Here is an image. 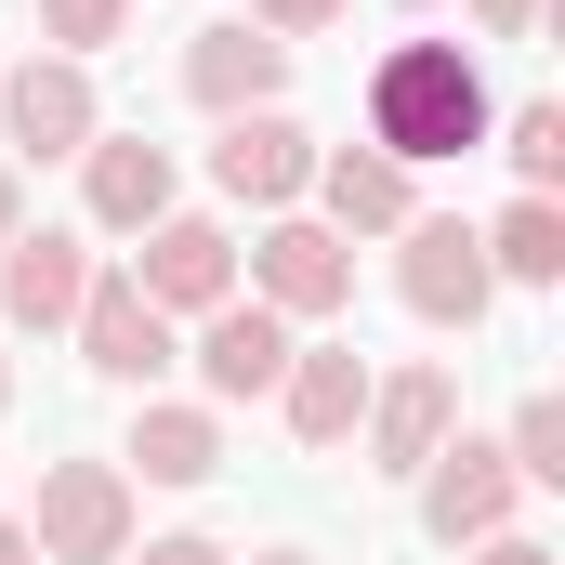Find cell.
Here are the masks:
<instances>
[{
    "instance_id": "1",
    "label": "cell",
    "mask_w": 565,
    "mask_h": 565,
    "mask_svg": "<svg viewBox=\"0 0 565 565\" xmlns=\"http://www.w3.org/2000/svg\"><path fill=\"white\" fill-rule=\"evenodd\" d=\"M487 132H500V93H487V66H473L460 40H395V53L369 66V145H382L395 171L473 158Z\"/></svg>"
},
{
    "instance_id": "2",
    "label": "cell",
    "mask_w": 565,
    "mask_h": 565,
    "mask_svg": "<svg viewBox=\"0 0 565 565\" xmlns=\"http://www.w3.org/2000/svg\"><path fill=\"white\" fill-rule=\"evenodd\" d=\"M132 473L119 460H40V513H26V540L40 565H119L132 553Z\"/></svg>"
},
{
    "instance_id": "3",
    "label": "cell",
    "mask_w": 565,
    "mask_h": 565,
    "mask_svg": "<svg viewBox=\"0 0 565 565\" xmlns=\"http://www.w3.org/2000/svg\"><path fill=\"white\" fill-rule=\"evenodd\" d=\"M395 302H408L422 329H487V302H500L487 237H473L460 211H422V224L395 237Z\"/></svg>"
},
{
    "instance_id": "4",
    "label": "cell",
    "mask_w": 565,
    "mask_h": 565,
    "mask_svg": "<svg viewBox=\"0 0 565 565\" xmlns=\"http://www.w3.org/2000/svg\"><path fill=\"white\" fill-rule=\"evenodd\" d=\"M237 289H250V302H277L289 329H302V316H342V302H355V250H342V237H329L316 211H277V224L250 237Z\"/></svg>"
},
{
    "instance_id": "5",
    "label": "cell",
    "mask_w": 565,
    "mask_h": 565,
    "mask_svg": "<svg viewBox=\"0 0 565 565\" xmlns=\"http://www.w3.org/2000/svg\"><path fill=\"white\" fill-rule=\"evenodd\" d=\"M132 289L184 329V316H211V302H237V237L211 224V211H158L132 237Z\"/></svg>"
},
{
    "instance_id": "6",
    "label": "cell",
    "mask_w": 565,
    "mask_h": 565,
    "mask_svg": "<svg viewBox=\"0 0 565 565\" xmlns=\"http://www.w3.org/2000/svg\"><path fill=\"white\" fill-rule=\"evenodd\" d=\"M302 198H316V224H329L342 250H355V237H408V224H422V171H395L382 145H316V184H302Z\"/></svg>"
},
{
    "instance_id": "7",
    "label": "cell",
    "mask_w": 565,
    "mask_h": 565,
    "mask_svg": "<svg viewBox=\"0 0 565 565\" xmlns=\"http://www.w3.org/2000/svg\"><path fill=\"white\" fill-rule=\"evenodd\" d=\"M211 184L277 224V211H302V184H316V132L289 106H250V119H224V145H211Z\"/></svg>"
},
{
    "instance_id": "8",
    "label": "cell",
    "mask_w": 565,
    "mask_h": 565,
    "mask_svg": "<svg viewBox=\"0 0 565 565\" xmlns=\"http://www.w3.org/2000/svg\"><path fill=\"white\" fill-rule=\"evenodd\" d=\"M513 500H526V487H513V460H500L487 434H447V447L422 460V526L447 540V553L500 540V526H513Z\"/></svg>"
},
{
    "instance_id": "9",
    "label": "cell",
    "mask_w": 565,
    "mask_h": 565,
    "mask_svg": "<svg viewBox=\"0 0 565 565\" xmlns=\"http://www.w3.org/2000/svg\"><path fill=\"white\" fill-rule=\"evenodd\" d=\"M0 132H13V158H79V145L106 132V93H93V66H66V53H26V66L0 79Z\"/></svg>"
},
{
    "instance_id": "10",
    "label": "cell",
    "mask_w": 565,
    "mask_h": 565,
    "mask_svg": "<svg viewBox=\"0 0 565 565\" xmlns=\"http://www.w3.org/2000/svg\"><path fill=\"white\" fill-rule=\"evenodd\" d=\"M66 329H79V355H93V382H132V395H158V369L184 355V342H171V316H158V302L132 289V264L79 289V316H66Z\"/></svg>"
},
{
    "instance_id": "11",
    "label": "cell",
    "mask_w": 565,
    "mask_h": 565,
    "mask_svg": "<svg viewBox=\"0 0 565 565\" xmlns=\"http://www.w3.org/2000/svg\"><path fill=\"white\" fill-rule=\"evenodd\" d=\"M369 473H422L460 434V369H369Z\"/></svg>"
},
{
    "instance_id": "12",
    "label": "cell",
    "mask_w": 565,
    "mask_h": 565,
    "mask_svg": "<svg viewBox=\"0 0 565 565\" xmlns=\"http://www.w3.org/2000/svg\"><path fill=\"white\" fill-rule=\"evenodd\" d=\"M198 382H211V408H264V395L289 382V316L250 302V289L211 302V316H198Z\"/></svg>"
},
{
    "instance_id": "13",
    "label": "cell",
    "mask_w": 565,
    "mask_h": 565,
    "mask_svg": "<svg viewBox=\"0 0 565 565\" xmlns=\"http://www.w3.org/2000/svg\"><path fill=\"white\" fill-rule=\"evenodd\" d=\"M79 289H93V237L79 224H13V250H0V329H66Z\"/></svg>"
},
{
    "instance_id": "14",
    "label": "cell",
    "mask_w": 565,
    "mask_h": 565,
    "mask_svg": "<svg viewBox=\"0 0 565 565\" xmlns=\"http://www.w3.org/2000/svg\"><path fill=\"white\" fill-rule=\"evenodd\" d=\"M79 211H93V237H145V224L171 211V145L93 132V145H79Z\"/></svg>"
},
{
    "instance_id": "15",
    "label": "cell",
    "mask_w": 565,
    "mask_h": 565,
    "mask_svg": "<svg viewBox=\"0 0 565 565\" xmlns=\"http://www.w3.org/2000/svg\"><path fill=\"white\" fill-rule=\"evenodd\" d=\"M277 93H289V40H264V26H198V40H184V106L250 119V106H277Z\"/></svg>"
},
{
    "instance_id": "16",
    "label": "cell",
    "mask_w": 565,
    "mask_h": 565,
    "mask_svg": "<svg viewBox=\"0 0 565 565\" xmlns=\"http://www.w3.org/2000/svg\"><path fill=\"white\" fill-rule=\"evenodd\" d=\"M289 434L329 460V447H355V422H369V355L355 342H289V382H277Z\"/></svg>"
},
{
    "instance_id": "17",
    "label": "cell",
    "mask_w": 565,
    "mask_h": 565,
    "mask_svg": "<svg viewBox=\"0 0 565 565\" xmlns=\"http://www.w3.org/2000/svg\"><path fill=\"white\" fill-rule=\"evenodd\" d=\"M119 473H145V487H211V473H224V408H171V395H145Z\"/></svg>"
},
{
    "instance_id": "18",
    "label": "cell",
    "mask_w": 565,
    "mask_h": 565,
    "mask_svg": "<svg viewBox=\"0 0 565 565\" xmlns=\"http://www.w3.org/2000/svg\"><path fill=\"white\" fill-rule=\"evenodd\" d=\"M473 237H487V277H500V289H553L565 277V211H553V198H513V211L473 224Z\"/></svg>"
},
{
    "instance_id": "19",
    "label": "cell",
    "mask_w": 565,
    "mask_h": 565,
    "mask_svg": "<svg viewBox=\"0 0 565 565\" xmlns=\"http://www.w3.org/2000/svg\"><path fill=\"white\" fill-rule=\"evenodd\" d=\"M500 158H513L526 198H553L565 184V106H513V119H500Z\"/></svg>"
},
{
    "instance_id": "20",
    "label": "cell",
    "mask_w": 565,
    "mask_h": 565,
    "mask_svg": "<svg viewBox=\"0 0 565 565\" xmlns=\"http://www.w3.org/2000/svg\"><path fill=\"white\" fill-rule=\"evenodd\" d=\"M500 460H513V487H565V395H526L513 434H500Z\"/></svg>"
},
{
    "instance_id": "21",
    "label": "cell",
    "mask_w": 565,
    "mask_h": 565,
    "mask_svg": "<svg viewBox=\"0 0 565 565\" xmlns=\"http://www.w3.org/2000/svg\"><path fill=\"white\" fill-rule=\"evenodd\" d=\"M119 26H132V0H40V53H66V66H93Z\"/></svg>"
},
{
    "instance_id": "22",
    "label": "cell",
    "mask_w": 565,
    "mask_h": 565,
    "mask_svg": "<svg viewBox=\"0 0 565 565\" xmlns=\"http://www.w3.org/2000/svg\"><path fill=\"white\" fill-rule=\"evenodd\" d=\"M342 13H355V0H250L264 40H316V26H342Z\"/></svg>"
},
{
    "instance_id": "23",
    "label": "cell",
    "mask_w": 565,
    "mask_h": 565,
    "mask_svg": "<svg viewBox=\"0 0 565 565\" xmlns=\"http://www.w3.org/2000/svg\"><path fill=\"white\" fill-rule=\"evenodd\" d=\"M119 565H237L224 540H198V526H171V540H145V553H119Z\"/></svg>"
},
{
    "instance_id": "24",
    "label": "cell",
    "mask_w": 565,
    "mask_h": 565,
    "mask_svg": "<svg viewBox=\"0 0 565 565\" xmlns=\"http://www.w3.org/2000/svg\"><path fill=\"white\" fill-rule=\"evenodd\" d=\"M473 26L487 40H540V0H473Z\"/></svg>"
},
{
    "instance_id": "25",
    "label": "cell",
    "mask_w": 565,
    "mask_h": 565,
    "mask_svg": "<svg viewBox=\"0 0 565 565\" xmlns=\"http://www.w3.org/2000/svg\"><path fill=\"white\" fill-rule=\"evenodd\" d=\"M473 565H553V540H526V526H500V540H473Z\"/></svg>"
},
{
    "instance_id": "26",
    "label": "cell",
    "mask_w": 565,
    "mask_h": 565,
    "mask_svg": "<svg viewBox=\"0 0 565 565\" xmlns=\"http://www.w3.org/2000/svg\"><path fill=\"white\" fill-rule=\"evenodd\" d=\"M13 224H26V171L0 158V250H13Z\"/></svg>"
},
{
    "instance_id": "27",
    "label": "cell",
    "mask_w": 565,
    "mask_h": 565,
    "mask_svg": "<svg viewBox=\"0 0 565 565\" xmlns=\"http://www.w3.org/2000/svg\"><path fill=\"white\" fill-rule=\"evenodd\" d=\"M0 565H40V540H26V526H0Z\"/></svg>"
},
{
    "instance_id": "28",
    "label": "cell",
    "mask_w": 565,
    "mask_h": 565,
    "mask_svg": "<svg viewBox=\"0 0 565 565\" xmlns=\"http://www.w3.org/2000/svg\"><path fill=\"white\" fill-rule=\"evenodd\" d=\"M250 565H316V553H250Z\"/></svg>"
},
{
    "instance_id": "29",
    "label": "cell",
    "mask_w": 565,
    "mask_h": 565,
    "mask_svg": "<svg viewBox=\"0 0 565 565\" xmlns=\"http://www.w3.org/2000/svg\"><path fill=\"white\" fill-rule=\"evenodd\" d=\"M0 408H13V355H0Z\"/></svg>"
},
{
    "instance_id": "30",
    "label": "cell",
    "mask_w": 565,
    "mask_h": 565,
    "mask_svg": "<svg viewBox=\"0 0 565 565\" xmlns=\"http://www.w3.org/2000/svg\"><path fill=\"white\" fill-rule=\"evenodd\" d=\"M395 13H434V0H395Z\"/></svg>"
}]
</instances>
